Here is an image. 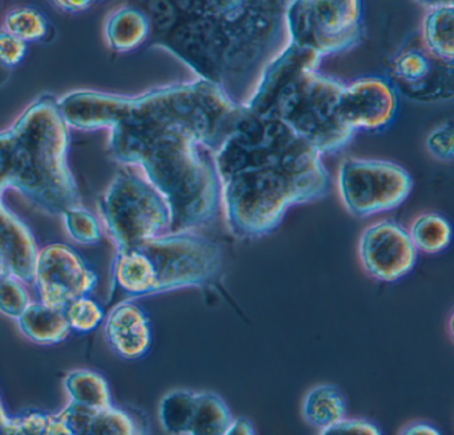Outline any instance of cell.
Returning <instances> with one entry per match:
<instances>
[{
    "mask_svg": "<svg viewBox=\"0 0 454 435\" xmlns=\"http://www.w3.org/2000/svg\"><path fill=\"white\" fill-rule=\"evenodd\" d=\"M70 128L110 129L108 150L139 169L171 209V232L200 230L220 214L214 155L243 113L222 86L198 78L139 97L75 91L58 100Z\"/></svg>",
    "mask_w": 454,
    "mask_h": 435,
    "instance_id": "obj_1",
    "label": "cell"
},
{
    "mask_svg": "<svg viewBox=\"0 0 454 435\" xmlns=\"http://www.w3.org/2000/svg\"><path fill=\"white\" fill-rule=\"evenodd\" d=\"M283 121L244 110L214 155L220 212L240 240L272 235L292 208L321 200L331 174Z\"/></svg>",
    "mask_w": 454,
    "mask_h": 435,
    "instance_id": "obj_2",
    "label": "cell"
},
{
    "mask_svg": "<svg viewBox=\"0 0 454 435\" xmlns=\"http://www.w3.org/2000/svg\"><path fill=\"white\" fill-rule=\"evenodd\" d=\"M324 58L286 42L265 63L244 110L278 119L320 155L344 150L356 136L340 118L345 83L320 71Z\"/></svg>",
    "mask_w": 454,
    "mask_h": 435,
    "instance_id": "obj_3",
    "label": "cell"
},
{
    "mask_svg": "<svg viewBox=\"0 0 454 435\" xmlns=\"http://www.w3.org/2000/svg\"><path fill=\"white\" fill-rule=\"evenodd\" d=\"M68 151L70 127L58 100L43 95L0 132V192L12 188L46 214L62 216L81 204Z\"/></svg>",
    "mask_w": 454,
    "mask_h": 435,
    "instance_id": "obj_4",
    "label": "cell"
},
{
    "mask_svg": "<svg viewBox=\"0 0 454 435\" xmlns=\"http://www.w3.org/2000/svg\"><path fill=\"white\" fill-rule=\"evenodd\" d=\"M223 269L219 244L199 230L167 232L118 249L111 267L113 288L127 299L190 288H208Z\"/></svg>",
    "mask_w": 454,
    "mask_h": 435,
    "instance_id": "obj_5",
    "label": "cell"
},
{
    "mask_svg": "<svg viewBox=\"0 0 454 435\" xmlns=\"http://www.w3.org/2000/svg\"><path fill=\"white\" fill-rule=\"evenodd\" d=\"M99 214L116 251L171 232L168 203L134 167H126L114 177L100 198Z\"/></svg>",
    "mask_w": 454,
    "mask_h": 435,
    "instance_id": "obj_6",
    "label": "cell"
},
{
    "mask_svg": "<svg viewBox=\"0 0 454 435\" xmlns=\"http://www.w3.org/2000/svg\"><path fill=\"white\" fill-rule=\"evenodd\" d=\"M286 42L321 58L355 49L363 35L361 0H288L283 15Z\"/></svg>",
    "mask_w": 454,
    "mask_h": 435,
    "instance_id": "obj_7",
    "label": "cell"
},
{
    "mask_svg": "<svg viewBox=\"0 0 454 435\" xmlns=\"http://www.w3.org/2000/svg\"><path fill=\"white\" fill-rule=\"evenodd\" d=\"M411 190V175L393 161L348 158L337 171L340 200L357 219L395 211L408 200Z\"/></svg>",
    "mask_w": 454,
    "mask_h": 435,
    "instance_id": "obj_8",
    "label": "cell"
},
{
    "mask_svg": "<svg viewBox=\"0 0 454 435\" xmlns=\"http://www.w3.org/2000/svg\"><path fill=\"white\" fill-rule=\"evenodd\" d=\"M99 277L79 252L62 243L38 249L33 284L39 301L65 309L79 297L90 296Z\"/></svg>",
    "mask_w": 454,
    "mask_h": 435,
    "instance_id": "obj_9",
    "label": "cell"
},
{
    "mask_svg": "<svg viewBox=\"0 0 454 435\" xmlns=\"http://www.w3.org/2000/svg\"><path fill=\"white\" fill-rule=\"evenodd\" d=\"M419 252L408 229L393 220L368 225L358 240V260L366 275L380 283H397L414 269Z\"/></svg>",
    "mask_w": 454,
    "mask_h": 435,
    "instance_id": "obj_10",
    "label": "cell"
},
{
    "mask_svg": "<svg viewBox=\"0 0 454 435\" xmlns=\"http://www.w3.org/2000/svg\"><path fill=\"white\" fill-rule=\"evenodd\" d=\"M400 100L395 86L382 76H363L344 84L339 113L355 134H379L392 127L398 115Z\"/></svg>",
    "mask_w": 454,
    "mask_h": 435,
    "instance_id": "obj_11",
    "label": "cell"
},
{
    "mask_svg": "<svg viewBox=\"0 0 454 435\" xmlns=\"http://www.w3.org/2000/svg\"><path fill=\"white\" fill-rule=\"evenodd\" d=\"M390 83L398 95L419 103L453 97V65L441 62L422 47L401 51L390 65Z\"/></svg>",
    "mask_w": 454,
    "mask_h": 435,
    "instance_id": "obj_12",
    "label": "cell"
},
{
    "mask_svg": "<svg viewBox=\"0 0 454 435\" xmlns=\"http://www.w3.org/2000/svg\"><path fill=\"white\" fill-rule=\"evenodd\" d=\"M108 346L127 361L145 358L153 346V323L145 310L132 299L116 304L105 318Z\"/></svg>",
    "mask_w": 454,
    "mask_h": 435,
    "instance_id": "obj_13",
    "label": "cell"
},
{
    "mask_svg": "<svg viewBox=\"0 0 454 435\" xmlns=\"http://www.w3.org/2000/svg\"><path fill=\"white\" fill-rule=\"evenodd\" d=\"M57 416L66 424L70 435H135L145 432L129 411L114 405L92 408L68 402Z\"/></svg>",
    "mask_w": 454,
    "mask_h": 435,
    "instance_id": "obj_14",
    "label": "cell"
},
{
    "mask_svg": "<svg viewBox=\"0 0 454 435\" xmlns=\"http://www.w3.org/2000/svg\"><path fill=\"white\" fill-rule=\"evenodd\" d=\"M0 249L10 273L23 283L33 284L38 245L30 228L4 203V193H0Z\"/></svg>",
    "mask_w": 454,
    "mask_h": 435,
    "instance_id": "obj_15",
    "label": "cell"
},
{
    "mask_svg": "<svg viewBox=\"0 0 454 435\" xmlns=\"http://www.w3.org/2000/svg\"><path fill=\"white\" fill-rule=\"evenodd\" d=\"M17 321L23 336L34 344H60L71 334L65 309L49 307L41 301L30 302Z\"/></svg>",
    "mask_w": 454,
    "mask_h": 435,
    "instance_id": "obj_16",
    "label": "cell"
},
{
    "mask_svg": "<svg viewBox=\"0 0 454 435\" xmlns=\"http://www.w3.org/2000/svg\"><path fill=\"white\" fill-rule=\"evenodd\" d=\"M159 422L164 431L174 435H196L200 414V392L175 389L159 403Z\"/></svg>",
    "mask_w": 454,
    "mask_h": 435,
    "instance_id": "obj_17",
    "label": "cell"
},
{
    "mask_svg": "<svg viewBox=\"0 0 454 435\" xmlns=\"http://www.w3.org/2000/svg\"><path fill=\"white\" fill-rule=\"evenodd\" d=\"M301 413L304 421L321 434L347 416V398L336 385H317L305 394Z\"/></svg>",
    "mask_w": 454,
    "mask_h": 435,
    "instance_id": "obj_18",
    "label": "cell"
},
{
    "mask_svg": "<svg viewBox=\"0 0 454 435\" xmlns=\"http://www.w3.org/2000/svg\"><path fill=\"white\" fill-rule=\"evenodd\" d=\"M422 47L435 59L453 65L454 6L427 10L422 20Z\"/></svg>",
    "mask_w": 454,
    "mask_h": 435,
    "instance_id": "obj_19",
    "label": "cell"
},
{
    "mask_svg": "<svg viewBox=\"0 0 454 435\" xmlns=\"http://www.w3.org/2000/svg\"><path fill=\"white\" fill-rule=\"evenodd\" d=\"M70 402L84 408H106L114 405L110 384L105 376L89 369L71 370L63 379Z\"/></svg>",
    "mask_w": 454,
    "mask_h": 435,
    "instance_id": "obj_20",
    "label": "cell"
},
{
    "mask_svg": "<svg viewBox=\"0 0 454 435\" xmlns=\"http://www.w3.org/2000/svg\"><path fill=\"white\" fill-rule=\"evenodd\" d=\"M408 232L417 252L429 256L445 252L450 246L453 235L449 220L435 212L419 214Z\"/></svg>",
    "mask_w": 454,
    "mask_h": 435,
    "instance_id": "obj_21",
    "label": "cell"
},
{
    "mask_svg": "<svg viewBox=\"0 0 454 435\" xmlns=\"http://www.w3.org/2000/svg\"><path fill=\"white\" fill-rule=\"evenodd\" d=\"M151 20L139 10L124 9L114 15L108 26L111 46L118 51H131L150 35Z\"/></svg>",
    "mask_w": 454,
    "mask_h": 435,
    "instance_id": "obj_22",
    "label": "cell"
},
{
    "mask_svg": "<svg viewBox=\"0 0 454 435\" xmlns=\"http://www.w3.org/2000/svg\"><path fill=\"white\" fill-rule=\"evenodd\" d=\"M67 434V427L58 418L57 414L43 411H27V413L10 416L9 423L4 435H63Z\"/></svg>",
    "mask_w": 454,
    "mask_h": 435,
    "instance_id": "obj_23",
    "label": "cell"
},
{
    "mask_svg": "<svg viewBox=\"0 0 454 435\" xmlns=\"http://www.w3.org/2000/svg\"><path fill=\"white\" fill-rule=\"evenodd\" d=\"M71 333L89 334L105 322L106 313L102 305L90 296L79 297L65 307Z\"/></svg>",
    "mask_w": 454,
    "mask_h": 435,
    "instance_id": "obj_24",
    "label": "cell"
},
{
    "mask_svg": "<svg viewBox=\"0 0 454 435\" xmlns=\"http://www.w3.org/2000/svg\"><path fill=\"white\" fill-rule=\"evenodd\" d=\"M62 216L68 235L76 243L95 245L102 240V227L99 220L81 204L71 206Z\"/></svg>",
    "mask_w": 454,
    "mask_h": 435,
    "instance_id": "obj_25",
    "label": "cell"
},
{
    "mask_svg": "<svg viewBox=\"0 0 454 435\" xmlns=\"http://www.w3.org/2000/svg\"><path fill=\"white\" fill-rule=\"evenodd\" d=\"M31 299L23 286V281L12 275L0 278V313L6 317L17 320Z\"/></svg>",
    "mask_w": 454,
    "mask_h": 435,
    "instance_id": "obj_26",
    "label": "cell"
},
{
    "mask_svg": "<svg viewBox=\"0 0 454 435\" xmlns=\"http://www.w3.org/2000/svg\"><path fill=\"white\" fill-rule=\"evenodd\" d=\"M7 30L17 38L26 41H38L46 34V20L35 10H15L6 18Z\"/></svg>",
    "mask_w": 454,
    "mask_h": 435,
    "instance_id": "obj_27",
    "label": "cell"
},
{
    "mask_svg": "<svg viewBox=\"0 0 454 435\" xmlns=\"http://www.w3.org/2000/svg\"><path fill=\"white\" fill-rule=\"evenodd\" d=\"M425 147L435 160L451 163L454 158L453 121L448 120L434 127L425 139Z\"/></svg>",
    "mask_w": 454,
    "mask_h": 435,
    "instance_id": "obj_28",
    "label": "cell"
},
{
    "mask_svg": "<svg viewBox=\"0 0 454 435\" xmlns=\"http://www.w3.org/2000/svg\"><path fill=\"white\" fill-rule=\"evenodd\" d=\"M324 435H380L382 430L376 422L368 418H348L344 416L341 421L334 423L333 426L324 430Z\"/></svg>",
    "mask_w": 454,
    "mask_h": 435,
    "instance_id": "obj_29",
    "label": "cell"
},
{
    "mask_svg": "<svg viewBox=\"0 0 454 435\" xmlns=\"http://www.w3.org/2000/svg\"><path fill=\"white\" fill-rule=\"evenodd\" d=\"M26 55V43L10 33H0V65L15 67Z\"/></svg>",
    "mask_w": 454,
    "mask_h": 435,
    "instance_id": "obj_30",
    "label": "cell"
},
{
    "mask_svg": "<svg viewBox=\"0 0 454 435\" xmlns=\"http://www.w3.org/2000/svg\"><path fill=\"white\" fill-rule=\"evenodd\" d=\"M256 434L254 422L247 416H233L225 435H254Z\"/></svg>",
    "mask_w": 454,
    "mask_h": 435,
    "instance_id": "obj_31",
    "label": "cell"
},
{
    "mask_svg": "<svg viewBox=\"0 0 454 435\" xmlns=\"http://www.w3.org/2000/svg\"><path fill=\"white\" fill-rule=\"evenodd\" d=\"M400 434L403 435H440L441 431L427 421H416L411 423L403 426V429L400 430Z\"/></svg>",
    "mask_w": 454,
    "mask_h": 435,
    "instance_id": "obj_32",
    "label": "cell"
},
{
    "mask_svg": "<svg viewBox=\"0 0 454 435\" xmlns=\"http://www.w3.org/2000/svg\"><path fill=\"white\" fill-rule=\"evenodd\" d=\"M414 4L425 7L427 10L437 9V7L454 6V0H413Z\"/></svg>",
    "mask_w": 454,
    "mask_h": 435,
    "instance_id": "obj_33",
    "label": "cell"
},
{
    "mask_svg": "<svg viewBox=\"0 0 454 435\" xmlns=\"http://www.w3.org/2000/svg\"><path fill=\"white\" fill-rule=\"evenodd\" d=\"M9 421L10 414L7 413L6 408H4V402H2V398H0V435L4 434V430H6Z\"/></svg>",
    "mask_w": 454,
    "mask_h": 435,
    "instance_id": "obj_34",
    "label": "cell"
},
{
    "mask_svg": "<svg viewBox=\"0 0 454 435\" xmlns=\"http://www.w3.org/2000/svg\"><path fill=\"white\" fill-rule=\"evenodd\" d=\"M7 275H12L10 273L9 262H7L6 256H4V252L0 249V278L6 277Z\"/></svg>",
    "mask_w": 454,
    "mask_h": 435,
    "instance_id": "obj_35",
    "label": "cell"
}]
</instances>
